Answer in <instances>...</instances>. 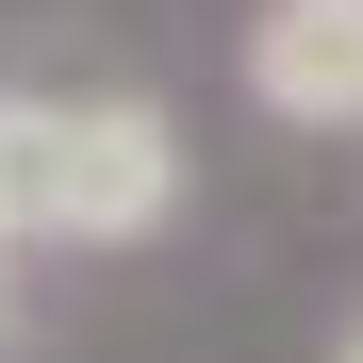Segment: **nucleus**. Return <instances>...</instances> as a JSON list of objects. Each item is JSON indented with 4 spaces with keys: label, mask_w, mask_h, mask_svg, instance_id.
<instances>
[{
    "label": "nucleus",
    "mask_w": 363,
    "mask_h": 363,
    "mask_svg": "<svg viewBox=\"0 0 363 363\" xmlns=\"http://www.w3.org/2000/svg\"><path fill=\"white\" fill-rule=\"evenodd\" d=\"M0 363H17V281H0Z\"/></svg>",
    "instance_id": "4"
},
{
    "label": "nucleus",
    "mask_w": 363,
    "mask_h": 363,
    "mask_svg": "<svg viewBox=\"0 0 363 363\" xmlns=\"http://www.w3.org/2000/svg\"><path fill=\"white\" fill-rule=\"evenodd\" d=\"M182 182L199 149L149 83H33V248H149Z\"/></svg>",
    "instance_id": "1"
},
{
    "label": "nucleus",
    "mask_w": 363,
    "mask_h": 363,
    "mask_svg": "<svg viewBox=\"0 0 363 363\" xmlns=\"http://www.w3.org/2000/svg\"><path fill=\"white\" fill-rule=\"evenodd\" d=\"M33 248V83H0V264Z\"/></svg>",
    "instance_id": "3"
},
{
    "label": "nucleus",
    "mask_w": 363,
    "mask_h": 363,
    "mask_svg": "<svg viewBox=\"0 0 363 363\" xmlns=\"http://www.w3.org/2000/svg\"><path fill=\"white\" fill-rule=\"evenodd\" d=\"M330 363H363V314H347V330H330Z\"/></svg>",
    "instance_id": "5"
},
{
    "label": "nucleus",
    "mask_w": 363,
    "mask_h": 363,
    "mask_svg": "<svg viewBox=\"0 0 363 363\" xmlns=\"http://www.w3.org/2000/svg\"><path fill=\"white\" fill-rule=\"evenodd\" d=\"M231 67H248V116L281 133H363V0H264Z\"/></svg>",
    "instance_id": "2"
}]
</instances>
